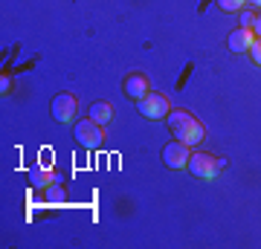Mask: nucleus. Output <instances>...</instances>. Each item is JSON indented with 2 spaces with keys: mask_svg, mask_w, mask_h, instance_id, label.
<instances>
[{
  "mask_svg": "<svg viewBox=\"0 0 261 249\" xmlns=\"http://www.w3.org/2000/svg\"><path fill=\"white\" fill-rule=\"evenodd\" d=\"M163 162H166L168 168H186L189 162V145L186 142H168L166 148H163Z\"/></svg>",
  "mask_w": 261,
  "mask_h": 249,
  "instance_id": "6",
  "label": "nucleus"
},
{
  "mask_svg": "<svg viewBox=\"0 0 261 249\" xmlns=\"http://www.w3.org/2000/svg\"><path fill=\"white\" fill-rule=\"evenodd\" d=\"M250 6H255V9H261V0H247Z\"/></svg>",
  "mask_w": 261,
  "mask_h": 249,
  "instance_id": "16",
  "label": "nucleus"
},
{
  "mask_svg": "<svg viewBox=\"0 0 261 249\" xmlns=\"http://www.w3.org/2000/svg\"><path fill=\"white\" fill-rule=\"evenodd\" d=\"M49 183H56L53 171H47V168H41V165H35L29 171V185H32V188H47Z\"/></svg>",
  "mask_w": 261,
  "mask_h": 249,
  "instance_id": "9",
  "label": "nucleus"
},
{
  "mask_svg": "<svg viewBox=\"0 0 261 249\" xmlns=\"http://www.w3.org/2000/svg\"><path fill=\"white\" fill-rule=\"evenodd\" d=\"M44 200H49V203H64V191H61L58 185L49 183L47 188H44Z\"/></svg>",
  "mask_w": 261,
  "mask_h": 249,
  "instance_id": "11",
  "label": "nucleus"
},
{
  "mask_svg": "<svg viewBox=\"0 0 261 249\" xmlns=\"http://www.w3.org/2000/svg\"><path fill=\"white\" fill-rule=\"evenodd\" d=\"M168 128L174 133V139L180 142H186V145H197V142H203V125L186 110H168Z\"/></svg>",
  "mask_w": 261,
  "mask_h": 249,
  "instance_id": "1",
  "label": "nucleus"
},
{
  "mask_svg": "<svg viewBox=\"0 0 261 249\" xmlns=\"http://www.w3.org/2000/svg\"><path fill=\"white\" fill-rule=\"evenodd\" d=\"M252 41H255V32H252L250 26H238L229 32V38H226V46L232 49V52H250Z\"/></svg>",
  "mask_w": 261,
  "mask_h": 249,
  "instance_id": "7",
  "label": "nucleus"
},
{
  "mask_svg": "<svg viewBox=\"0 0 261 249\" xmlns=\"http://www.w3.org/2000/svg\"><path fill=\"white\" fill-rule=\"evenodd\" d=\"M49 113L56 122H75V113H79V102H75L73 93H58L53 104H49Z\"/></svg>",
  "mask_w": 261,
  "mask_h": 249,
  "instance_id": "3",
  "label": "nucleus"
},
{
  "mask_svg": "<svg viewBox=\"0 0 261 249\" xmlns=\"http://www.w3.org/2000/svg\"><path fill=\"white\" fill-rule=\"evenodd\" d=\"M252 18H255V12L241 9V26H252Z\"/></svg>",
  "mask_w": 261,
  "mask_h": 249,
  "instance_id": "14",
  "label": "nucleus"
},
{
  "mask_svg": "<svg viewBox=\"0 0 261 249\" xmlns=\"http://www.w3.org/2000/svg\"><path fill=\"white\" fill-rule=\"evenodd\" d=\"M75 139H79L84 148H99L105 142V130H102L99 122L82 119V122H75Z\"/></svg>",
  "mask_w": 261,
  "mask_h": 249,
  "instance_id": "4",
  "label": "nucleus"
},
{
  "mask_svg": "<svg viewBox=\"0 0 261 249\" xmlns=\"http://www.w3.org/2000/svg\"><path fill=\"white\" fill-rule=\"evenodd\" d=\"M125 93H128L130 99H137V102L145 99V96H148V78L142 73H130L128 78H125Z\"/></svg>",
  "mask_w": 261,
  "mask_h": 249,
  "instance_id": "8",
  "label": "nucleus"
},
{
  "mask_svg": "<svg viewBox=\"0 0 261 249\" xmlns=\"http://www.w3.org/2000/svg\"><path fill=\"white\" fill-rule=\"evenodd\" d=\"M224 165H226V159H215L212 154H192L186 162V168L195 177H200V180H215V174Z\"/></svg>",
  "mask_w": 261,
  "mask_h": 249,
  "instance_id": "2",
  "label": "nucleus"
},
{
  "mask_svg": "<svg viewBox=\"0 0 261 249\" xmlns=\"http://www.w3.org/2000/svg\"><path fill=\"white\" fill-rule=\"evenodd\" d=\"M250 56H252V61L261 67V38H255L252 41V46H250Z\"/></svg>",
  "mask_w": 261,
  "mask_h": 249,
  "instance_id": "13",
  "label": "nucleus"
},
{
  "mask_svg": "<svg viewBox=\"0 0 261 249\" xmlns=\"http://www.w3.org/2000/svg\"><path fill=\"white\" fill-rule=\"evenodd\" d=\"M90 119L99 122V125H108L113 119V107L108 102H93L90 104Z\"/></svg>",
  "mask_w": 261,
  "mask_h": 249,
  "instance_id": "10",
  "label": "nucleus"
},
{
  "mask_svg": "<svg viewBox=\"0 0 261 249\" xmlns=\"http://www.w3.org/2000/svg\"><path fill=\"white\" fill-rule=\"evenodd\" d=\"M252 32H255V38H261V12H255V18H252Z\"/></svg>",
  "mask_w": 261,
  "mask_h": 249,
  "instance_id": "15",
  "label": "nucleus"
},
{
  "mask_svg": "<svg viewBox=\"0 0 261 249\" xmlns=\"http://www.w3.org/2000/svg\"><path fill=\"white\" fill-rule=\"evenodd\" d=\"M218 6L224 12H241L247 6V0H218Z\"/></svg>",
  "mask_w": 261,
  "mask_h": 249,
  "instance_id": "12",
  "label": "nucleus"
},
{
  "mask_svg": "<svg viewBox=\"0 0 261 249\" xmlns=\"http://www.w3.org/2000/svg\"><path fill=\"white\" fill-rule=\"evenodd\" d=\"M168 99L163 93H148L145 99H140V113L145 119H166L168 116Z\"/></svg>",
  "mask_w": 261,
  "mask_h": 249,
  "instance_id": "5",
  "label": "nucleus"
}]
</instances>
